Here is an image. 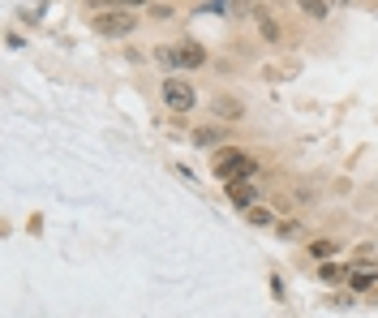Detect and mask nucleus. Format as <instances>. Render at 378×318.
<instances>
[{
    "label": "nucleus",
    "instance_id": "1",
    "mask_svg": "<svg viewBox=\"0 0 378 318\" xmlns=\"http://www.w3.org/2000/svg\"><path fill=\"white\" fill-rule=\"evenodd\" d=\"M215 177H220L224 185H228V181H245V177H258V164H254L245 151L224 146L220 155H215Z\"/></svg>",
    "mask_w": 378,
    "mask_h": 318
},
{
    "label": "nucleus",
    "instance_id": "2",
    "mask_svg": "<svg viewBox=\"0 0 378 318\" xmlns=\"http://www.w3.org/2000/svg\"><path fill=\"white\" fill-rule=\"evenodd\" d=\"M155 57L164 61L168 69H198V65L206 61V47L194 43V39H181V43H172V47H159Z\"/></svg>",
    "mask_w": 378,
    "mask_h": 318
},
{
    "label": "nucleus",
    "instance_id": "3",
    "mask_svg": "<svg viewBox=\"0 0 378 318\" xmlns=\"http://www.w3.org/2000/svg\"><path fill=\"white\" fill-rule=\"evenodd\" d=\"M90 26H95L99 35H107V39H125V35H134L138 18H134V9H99Z\"/></svg>",
    "mask_w": 378,
    "mask_h": 318
},
{
    "label": "nucleus",
    "instance_id": "4",
    "mask_svg": "<svg viewBox=\"0 0 378 318\" xmlns=\"http://www.w3.org/2000/svg\"><path fill=\"white\" fill-rule=\"evenodd\" d=\"M164 103H168V112H194L198 90L185 78H164Z\"/></svg>",
    "mask_w": 378,
    "mask_h": 318
},
{
    "label": "nucleus",
    "instance_id": "5",
    "mask_svg": "<svg viewBox=\"0 0 378 318\" xmlns=\"http://www.w3.org/2000/svg\"><path fill=\"white\" fill-rule=\"evenodd\" d=\"M224 189H228V202H232V206H245V211H249V206H258V202H254V198H258V189H254L249 181H228Z\"/></svg>",
    "mask_w": 378,
    "mask_h": 318
},
{
    "label": "nucleus",
    "instance_id": "6",
    "mask_svg": "<svg viewBox=\"0 0 378 318\" xmlns=\"http://www.w3.org/2000/svg\"><path fill=\"white\" fill-rule=\"evenodd\" d=\"M348 284H353L357 293H370V288L378 284V267H370V262H361V267H353V271H348Z\"/></svg>",
    "mask_w": 378,
    "mask_h": 318
},
{
    "label": "nucleus",
    "instance_id": "7",
    "mask_svg": "<svg viewBox=\"0 0 378 318\" xmlns=\"http://www.w3.org/2000/svg\"><path fill=\"white\" fill-rule=\"evenodd\" d=\"M215 112H220L224 121H241V117H245L241 99H228V95H220V99H215Z\"/></svg>",
    "mask_w": 378,
    "mask_h": 318
},
{
    "label": "nucleus",
    "instance_id": "8",
    "mask_svg": "<svg viewBox=\"0 0 378 318\" xmlns=\"http://www.w3.org/2000/svg\"><path fill=\"white\" fill-rule=\"evenodd\" d=\"M297 5H301V13L314 18V22H322V18L331 13V0H297Z\"/></svg>",
    "mask_w": 378,
    "mask_h": 318
},
{
    "label": "nucleus",
    "instance_id": "9",
    "mask_svg": "<svg viewBox=\"0 0 378 318\" xmlns=\"http://www.w3.org/2000/svg\"><path fill=\"white\" fill-rule=\"evenodd\" d=\"M309 258L331 262V258H336V241H314V245H309Z\"/></svg>",
    "mask_w": 378,
    "mask_h": 318
},
{
    "label": "nucleus",
    "instance_id": "10",
    "mask_svg": "<svg viewBox=\"0 0 378 318\" xmlns=\"http://www.w3.org/2000/svg\"><path fill=\"white\" fill-rule=\"evenodd\" d=\"M249 224L271 228V224H276V211H266V206H249Z\"/></svg>",
    "mask_w": 378,
    "mask_h": 318
},
{
    "label": "nucleus",
    "instance_id": "11",
    "mask_svg": "<svg viewBox=\"0 0 378 318\" xmlns=\"http://www.w3.org/2000/svg\"><path fill=\"white\" fill-rule=\"evenodd\" d=\"M318 276H322V284H340V280H348V271H344V267H336V262H322V271H318Z\"/></svg>",
    "mask_w": 378,
    "mask_h": 318
},
{
    "label": "nucleus",
    "instance_id": "12",
    "mask_svg": "<svg viewBox=\"0 0 378 318\" xmlns=\"http://www.w3.org/2000/svg\"><path fill=\"white\" fill-rule=\"evenodd\" d=\"M107 9H150L155 0H103Z\"/></svg>",
    "mask_w": 378,
    "mask_h": 318
},
{
    "label": "nucleus",
    "instance_id": "13",
    "mask_svg": "<svg viewBox=\"0 0 378 318\" xmlns=\"http://www.w3.org/2000/svg\"><path fill=\"white\" fill-rule=\"evenodd\" d=\"M220 138H224L220 129H198V134H194V142H198V146H215Z\"/></svg>",
    "mask_w": 378,
    "mask_h": 318
},
{
    "label": "nucleus",
    "instance_id": "14",
    "mask_svg": "<svg viewBox=\"0 0 378 318\" xmlns=\"http://www.w3.org/2000/svg\"><path fill=\"white\" fill-rule=\"evenodd\" d=\"M258 26H262V35L271 39V43L280 39V22H276V18H258Z\"/></svg>",
    "mask_w": 378,
    "mask_h": 318
},
{
    "label": "nucleus",
    "instance_id": "15",
    "mask_svg": "<svg viewBox=\"0 0 378 318\" xmlns=\"http://www.w3.org/2000/svg\"><path fill=\"white\" fill-rule=\"evenodd\" d=\"M331 5H348V0H331Z\"/></svg>",
    "mask_w": 378,
    "mask_h": 318
}]
</instances>
